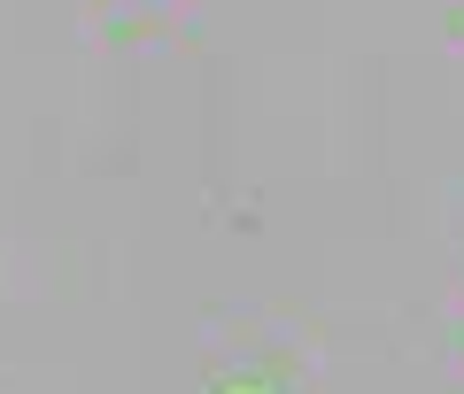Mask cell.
Returning a JSON list of instances; mask_svg holds the SVG:
<instances>
[{
    "label": "cell",
    "mask_w": 464,
    "mask_h": 394,
    "mask_svg": "<svg viewBox=\"0 0 464 394\" xmlns=\"http://www.w3.org/2000/svg\"><path fill=\"white\" fill-rule=\"evenodd\" d=\"M217 394H279L271 379H232V387H217Z\"/></svg>",
    "instance_id": "6da1fadb"
},
{
    "label": "cell",
    "mask_w": 464,
    "mask_h": 394,
    "mask_svg": "<svg viewBox=\"0 0 464 394\" xmlns=\"http://www.w3.org/2000/svg\"><path fill=\"white\" fill-rule=\"evenodd\" d=\"M116 8H124V0H116Z\"/></svg>",
    "instance_id": "7a4b0ae2"
}]
</instances>
